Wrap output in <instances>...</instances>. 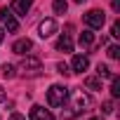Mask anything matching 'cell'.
I'll use <instances>...</instances> for the list:
<instances>
[{
  "label": "cell",
  "mask_w": 120,
  "mask_h": 120,
  "mask_svg": "<svg viewBox=\"0 0 120 120\" xmlns=\"http://www.w3.org/2000/svg\"><path fill=\"white\" fill-rule=\"evenodd\" d=\"M19 71H21V75H26V78H38L40 73H42V64H40V59L38 56H24L21 59V64H19Z\"/></svg>",
  "instance_id": "obj_1"
},
{
  "label": "cell",
  "mask_w": 120,
  "mask_h": 120,
  "mask_svg": "<svg viewBox=\"0 0 120 120\" xmlns=\"http://www.w3.org/2000/svg\"><path fill=\"white\" fill-rule=\"evenodd\" d=\"M66 99H68V90H66L64 85H52V87H49V92H47V104H49L52 108L64 106Z\"/></svg>",
  "instance_id": "obj_2"
},
{
  "label": "cell",
  "mask_w": 120,
  "mask_h": 120,
  "mask_svg": "<svg viewBox=\"0 0 120 120\" xmlns=\"http://www.w3.org/2000/svg\"><path fill=\"white\" fill-rule=\"evenodd\" d=\"M87 106H90V97H87L82 90H75V92H73V106H71V111H68L66 115H78V113L87 111Z\"/></svg>",
  "instance_id": "obj_3"
},
{
  "label": "cell",
  "mask_w": 120,
  "mask_h": 120,
  "mask_svg": "<svg viewBox=\"0 0 120 120\" xmlns=\"http://www.w3.org/2000/svg\"><path fill=\"white\" fill-rule=\"evenodd\" d=\"M85 24H87V28H101L104 24H106V14L101 12V10H90L87 14H85Z\"/></svg>",
  "instance_id": "obj_4"
},
{
  "label": "cell",
  "mask_w": 120,
  "mask_h": 120,
  "mask_svg": "<svg viewBox=\"0 0 120 120\" xmlns=\"http://www.w3.org/2000/svg\"><path fill=\"white\" fill-rule=\"evenodd\" d=\"M0 21H3V26H5L10 33H17V31H19V21H17L14 12H12V10H7V7L0 10Z\"/></svg>",
  "instance_id": "obj_5"
},
{
  "label": "cell",
  "mask_w": 120,
  "mask_h": 120,
  "mask_svg": "<svg viewBox=\"0 0 120 120\" xmlns=\"http://www.w3.org/2000/svg\"><path fill=\"white\" fill-rule=\"evenodd\" d=\"M38 33H40V38L54 35V33H56V21H54V19H42L40 26H38Z\"/></svg>",
  "instance_id": "obj_6"
},
{
  "label": "cell",
  "mask_w": 120,
  "mask_h": 120,
  "mask_svg": "<svg viewBox=\"0 0 120 120\" xmlns=\"http://www.w3.org/2000/svg\"><path fill=\"white\" fill-rule=\"evenodd\" d=\"M31 49H33V40H28V38H19V40L12 45V52H14V54H19V56L28 54Z\"/></svg>",
  "instance_id": "obj_7"
},
{
  "label": "cell",
  "mask_w": 120,
  "mask_h": 120,
  "mask_svg": "<svg viewBox=\"0 0 120 120\" xmlns=\"http://www.w3.org/2000/svg\"><path fill=\"white\" fill-rule=\"evenodd\" d=\"M71 68H73V73H82V71H87V68H90V59H87L85 54H75L73 61H71Z\"/></svg>",
  "instance_id": "obj_8"
},
{
  "label": "cell",
  "mask_w": 120,
  "mask_h": 120,
  "mask_svg": "<svg viewBox=\"0 0 120 120\" xmlns=\"http://www.w3.org/2000/svg\"><path fill=\"white\" fill-rule=\"evenodd\" d=\"M31 120H54V115L45 106H33L31 108Z\"/></svg>",
  "instance_id": "obj_9"
},
{
  "label": "cell",
  "mask_w": 120,
  "mask_h": 120,
  "mask_svg": "<svg viewBox=\"0 0 120 120\" xmlns=\"http://www.w3.org/2000/svg\"><path fill=\"white\" fill-rule=\"evenodd\" d=\"M31 5H33V0H12V12L14 14H26L28 10H31Z\"/></svg>",
  "instance_id": "obj_10"
},
{
  "label": "cell",
  "mask_w": 120,
  "mask_h": 120,
  "mask_svg": "<svg viewBox=\"0 0 120 120\" xmlns=\"http://www.w3.org/2000/svg\"><path fill=\"white\" fill-rule=\"evenodd\" d=\"M56 49H59V52H73V40H71L68 33L59 35V40H56Z\"/></svg>",
  "instance_id": "obj_11"
},
{
  "label": "cell",
  "mask_w": 120,
  "mask_h": 120,
  "mask_svg": "<svg viewBox=\"0 0 120 120\" xmlns=\"http://www.w3.org/2000/svg\"><path fill=\"white\" fill-rule=\"evenodd\" d=\"M78 42H80V47H82V49H87V47L94 42V33H92V28L82 31V33H80V38H78Z\"/></svg>",
  "instance_id": "obj_12"
},
{
  "label": "cell",
  "mask_w": 120,
  "mask_h": 120,
  "mask_svg": "<svg viewBox=\"0 0 120 120\" xmlns=\"http://www.w3.org/2000/svg\"><path fill=\"white\" fill-rule=\"evenodd\" d=\"M97 78H101V80H111L113 73H111V68H108L106 64H99V66H97Z\"/></svg>",
  "instance_id": "obj_13"
},
{
  "label": "cell",
  "mask_w": 120,
  "mask_h": 120,
  "mask_svg": "<svg viewBox=\"0 0 120 120\" xmlns=\"http://www.w3.org/2000/svg\"><path fill=\"white\" fill-rule=\"evenodd\" d=\"M85 87L87 90H101V78H94V75H90V78H85Z\"/></svg>",
  "instance_id": "obj_14"
},
{
  "label": "cell",
  "mask_w": 120,
  "mask_h": 120,
  "mask_svg": "<svg viewBox=\"0 0 120 120\" xmlns=\"http://www.w3.org/2000/svg\"><path fill=\"white\" fill-rule=\"evenodd\" d=\"M52 10H54L56 14H66L68 3H66V0H54V3H52Z\"/></svg>",
  "instance_id": "obj_15"
},
{
  "label": "cell",
  "mask_w": 120,
  "mask_h": 120,
  "mask_svg": "<svg viewBox=\"0 0 120 120\" xmlns=\"http://www.w3.org/2000/svg\"><path fill=\"white\" fill-rule=\"evenodd\" d=\"M111 97H113V99L120 97V78H118V75L111 78Z\"/></svg>",
  "instance_id": "obj_16"
},
{
  "label": "cell",
  "mask_w": 120,
  "mask_h": 120,
  "mask_svg": "<svg viewBox=\"0 0 120 120\" xmlns=\"http://www.w3.org/2000/svg\"><path fill=\"white\" fill-rule=\"evenodd\" d=\"M3 75H5V78H14V75H17L14 66H12V64H5V66H3Z\"/></svg>",
  "instance_id": "obj_17"
},
{
  "label": "cell",
  "mask_w": 120,
  "mask_h": 120,
  "mask_svg": "<svg viewBox=\"0 0 120 120\" xmlns=\"http://www.w3.org/2000/svg\"><path fill=\"white\" fill-rule=\"evenodd\" d=\"M108 56H111V59H118V56H120V47H118V45H111V47H108Z\"/></svg>",
  "instance_id": "obj_18"
},
{
  "label": "cell",
  "mask_w": 120,
  "mask_h": 120,
  "mask_svg": "<svg viewBox=\"0 0 120 120\" xmlns=\"http://www.w3.org/2000/svg\"><path fill=\"white\" fill-rule=\"evenodd\" d=\"M56 73H61V75H64V78H66V75H68V73H71V71H68V66H66V64H64V61H61V64H56Z\"/></svg>",
  "instance_id": "obj_19"
},
{
  "label": "cell",
  "mask_w": 120,
  "mask_h": 120,
  "mask_svg": "<svg viewBox=\"0 0 120 120\" xmlns=\"http://www.w3.org/2000/svg\"><path fill=\"white\" fill-rule=\"evenodd\" d=\"M111 35H113V38H120V21H113V26H111Z\"/></svg>",
  "instance_id": "obj_20"
},
{
  "label": "cell",
  "mask_w": 120,
  "mask_h": 120,
  "mask_svg": "<svg viewBox=\"0 0 120 120\" xmlns=\"http://www.w3.org/2000/svg\"><path fill=\"white\" fill-rule=\"evenodd\" d=\"M101 111H104V115H111V113H113V101H104Z\"/></svg>",
  "instance_id": "obj_21"
},
{
  "label": "cell",
  "mask_w": 120,
  "mask_h": 120,
  "mask_svg": "<svg viewBox=\"0 0 120 120\" xmlns=\"http://www.w3.org/2000/svg\"><path fill=\"white\" fill-rule=\"evenodd\" d=\"M111 5H113V12H120V0H113Z\"/></svg>",
  "instance_id": "obj_22"
},
{
  "label": "cell",
  "mask_w": 120,
  "mask_h": 120,
  "mask_svg": "<svg viewBox=\"0 0 120 120\" xmlns=\"http://www.w3.org/2000/svg\"><path fill=\"white\" fill-rule=\"evenodd\" d=\"M10 120H24V115H19V113H12V115H10Z\"/></svg>",
  "instance_id": "obj_23"
},
{
  "label": "cell",
  "mask_w": 120,
  "mask_h": 120,
  "mask_svg": "<svg viewBox=\"0 0 120 120\" xmlns=\"http://www.w3.org/2000/svg\"><path fill=\"white\" fill-rule=\"evenodd\" d=\"M5 99H7V94H5V90H3V87H0V101H5Z\"/></svg>",
  "instance_id": "obj_24"
},
{
  "label": "cell",
  "mask_w": 120,
  "mask_h": 120,
  "mask_svg": "<svg viewBox=\"0 0 120 120\" xmlns=\"http://www.w3.org/2000/svg\"><path fill=\"white\" fill-rule=\"evenodd\" d=\"M3 38H5V31H3V28H0V42H3Z\"/></svg>",
  "instance_id": "obj_25"
},
{
  "label": "cell",
  "mask_w": 120,
  "mask_h": 120,
  "mask_svg": "<svg viewBox=\"0 0 120 120\" xmlns=\"http://www.w3.org/2000/svg\"><path fill=\"white\" fill-rule=\"evenodd\" d=\"M90 120H104V115H97V118H90Z\"/></svg>",
  "instance_id": "obj_26"
},
{
  "label": "cell",
  "mask_w": 120,
  "mask_h": 120,
  "mask_svg": "<svg viewBox=\"0 0 120 120\" xmlns=\"http://www.w3.org/2000/svg\"><path fill=\"white\" fill-rule=\"evenodd\" d=\"M73 3H78V5H82V3H85V0H73Z\"/></svg>",
  "instance_id": "obj_27"
}]
</instances>
